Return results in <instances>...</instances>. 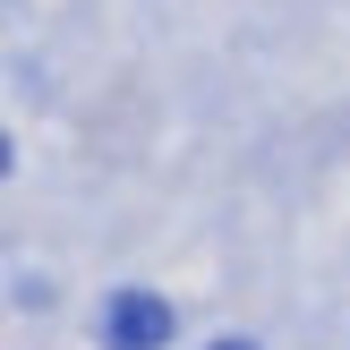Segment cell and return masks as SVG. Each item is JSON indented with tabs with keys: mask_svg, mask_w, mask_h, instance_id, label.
I'll use <instances>...</instances> for the list:
<instances>
[{
	"mask_svg": "<svg viewBox=\"0 0 350 350\" xmlns=\"http://www.w3.org/2000/svg\"><path fill=\"white\" fill-rule=\"evenodd\" d=\"M214 350H256V342H214Z\"/></svg>",
	"mask_w": 350,
	"mask_h": 350,
	"instance_id": "cell-2",
	"label": "cell"
},
{
	"mask_svg": "<svg viewBox=\"0 0 350 350\" xmlns=\"http://www.w3.org/2000/svg\"><path fill=\"white\" fill-rule=\"evenodd\" d=\"M103 342L111 350H163L171 342V308L154 291H120V299H103Z\"/></svg>",
	"mask_w": 350,
	"mask_h": 350,
	"instance_id": "cell-1",
	"label": "cell"
}]
</instances>
